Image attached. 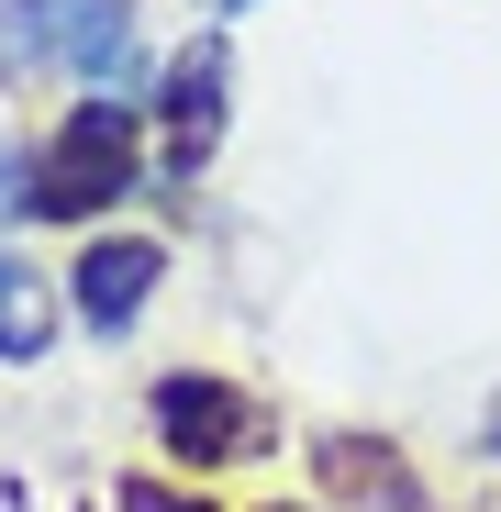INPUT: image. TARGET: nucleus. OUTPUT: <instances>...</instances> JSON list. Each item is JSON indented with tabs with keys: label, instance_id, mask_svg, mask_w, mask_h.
Wrapping results in <instances>:
<instances>
[{
	"label": "nucleus",
	"instance_id": "1",
	"mask_svg": "<svg viewBox=\"0 0 501 512\" xmlns=\"http://www.w3.org/2000/svg\"><path fill=\"white\" fill-rule=\"evenodd\" d=\"M134 156H145L134 101H78V112L56 123V145L34 156V212H56V223H101V212L134 190Z\"/></svg>",
	"mask_w": 501,
	"mask_h": 512
},
{
	"label": "nucleus",
	"instance_id": "2",
	"mask_svg": "<svg viewBox=\"0 0 501 512\" xmlns=\"http://www.w3.org/2000/svg\"><path fill=\"white\" fill-rule=\"evenodd\" d=\"M156 435L167 446H179L190 468H245V457H257L268 446V412L257 401H245L234 379H212V368H179V379H156Z\"/></svg>",
	"mask_w": 501,
	"mask_h": 512
},
{
	"label": "nucleus",
	"instance_id": "3",
	"mask_svg": "<svg viewBox=\"0 0 501 512\" xmlns=\"http://www.w3.org/2000/svg\"><path fill=\"white\" fill-rule=\"evenodd\" d=\"M156 279H167V256H156L145 234H101V245L67 268V301H78L90 334H134V312L156 301Z\"/></svg>",
	"mask_w": 501,
	"mask_h": 512
},
{
	"label": "nucleus",
	"instance_id": "4",
	"mask_svg": "<svg viewBox=\"0 0 501 512\" xmlns=\"http://www.w3.org/2000/svg\"><path fill=\"white\" fill-rule=\"evenodd\" d=\"M156 123H167V179H190V167L212 156V134H223V45H190L179 67H167Z\"/></svg>",
	"mask_w": 501,
	"mask_h": 512
},
{
	"label": "nucleus",
	"instance_id": "5",
	"mask_svg": "<svg viewBox=\"0 0 501 512\" xmlns=\"http://www.w3.org/2000/svg\"><path fill=\"white\" fill-rule=\"evenodd\" d=\"M312 468H323V490H334V501H357V512H424V479L401 468V446H390V435H323V446H312Z\"/></svg>",
	"mask_w": 501,
	"mask_h": 512
},
{
	"label": "nucleus",
	"instance_id": "6",
	"mask_svg": "<svg viewBox=\"0 0 501 512\" xmlns=\"http://www.w3.org/2000/svg\"><path fill=\"white\" fill-rule=\"evenodd\" d=\"M134 45V0H56V56L78 78H112Z\"/></svg>",
	"mask_w": 501,
	"mask_h": 512
},
{
	"label": "nucleus",
	"instance_id": "7",
	"mask_svg": "<svg viewBox=\"0 0 501 512\" xmlns=\"http://www.w3.org/2000/svg\"><path fill=\"white\" fill-rule=\"evenodd\" d=\"M45 346H56V290L23 268L12 245H0V357H12V368H34Z\"/></svg>",
	"mask_w": 501,
	"mask_h": 512
},
{
	"label": "nucleus",
	"instance_id": "8",
	"mask_svg": "<svg viewBox=\"0 0 501 512\" xmlns=\"http://www.w3.org/2000/svg\"><path fill=\"white\" fill-rule=\"evenodd\" d=\"M23 212H34V156L0 145V223H23Z\"/></svg>",
	"mask_w": 501,
	"mask_h": 512
},
{
	"label": "nucleus",
	"instance_id": "9",
	"mask_svg": "<svg viewBox=\"0 0 501 512\" xmlns=\"http://www.w3.org/2000/svg\"><path fill=\"white\" fill-rule=\"evenodd\" d=\"M123 512H212V501H190V490H167V479H123Z\"/></svg>",
	"mask_w": 501,
	"mask_h": 512
},
{
	"label": "nucleus",
	"instance_id": "10",
	"mask_svg": "<svg viewBox=\"0 0 501 512\" xmlns=\"http://www.w3.org/2000/svg\"><path fill=\"white\" fill-rule=\"evenodd\" d=\"M212 12H257V0H212Z\"/></svg>",
	"mask_w": 501,
	"mask_h": 512
}]
</instances>
